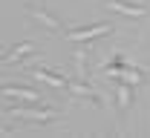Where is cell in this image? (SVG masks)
<instances>
[{"mask_svg": "<svg viewBox=\"0 0 150 138\" xmlns=\"http://www.w3.org/2000/svg\"><path fill=\"white\" fill-rule=\"evenodd\" d=\"M107 75H110V78H118V81H127L133 86L144 78V72H142L139 66H130L124 58H112V63L107 66Z\"/></svg>", "mask_w": 150, "mask_h": 138, "instance_id": "cell-1", "label": "cell"}, {"mask_svg": "<svg viewBox=\"0 0 150 138\" xmlns=\"http://www.w3.org/2000/svg\"><path fill=\"white\" fill-rule=\"evenodd\" d=\"M112 26L110 23H95V26H81V29H69L67 32V40L69 43H87L93 38H101V35H110Z\"/></svg>", "mask_w": 150, "mask_h": 138, "instance_id": "cell-2", "label": "cell"}, {"mask_svg": "<svg viewBox=\"0 0 150 138\" xmlns=\"http://www.w3.org/2000/svg\"><path fill=\"white\" fill-rule=\"evenodd\" d=\"M29 72H32L38 81H43V83L55 86V89H69V86H72V81L67 78V75H61V72H52V69H46V66H32Z\"/></svg>", "mask_w": 150, "mask_h": 138, "instance_id": "cell-3", "label": "cell"}, {"mask_svg": "<svg viewBox=\"0 0 150 138\" xmlns=\"http://www.w3.org/2000/svg\"><path fill=\"white\" fill-rule=\"evenodd\" d=\"M12 118H23V121H35V124H49L52 121V109H32V106H12L9 109Z\"/></svg>", "mask_w": 150, "mask_h": 138, "instance_id": "cell-4", "label": "cell"}, {"mask_svg": "<svg viewBox=\"0 0 150 138\" xmlns=\"http://www.w3.org/2000/svg\"><path fill=\"white\" fill-rule=\"evenodd\" d=\"M107 9H110V12H121V15H127V18H144V15H147L144 6L127 3V0H107Z\"/></svg>", "mask_w": 150, "mask_h": 138, "instance_id": "cell-5", "label": "cell"}, {"mask_svg": "<svg viewBox=\"0 0 150 138\" xmlns=\"http://www.w3.org/2000/svg\"><path fill=\"white\" fill-rule=\"evenodd\" d=\"M3 98H18V101H26V104H35V101H38V92H35V89H29V86L3 83Z\"/></svg>", "mask_w": 150, "mask_h": 138, "instance_id": "cell-6", "label": "cell"}, {"mask_svg": "<svg viewBox=\"0 0 150 138\" xmlns=\"http://www.w3.org/2000/svg\"><path fill=\"white\" fill-rule=\"evenodd\" d=\"M115 104H118L121 112H127V109L133 106V83L118 81V86H115Z\"/></svg>", "mask_w": 150, "mask_h": 138, "instance_id": "cell-7", "label": "cell"}, {"mask_svg": "<svg viewBox=\"0 0 150 138\" xmlns=\"http://www.w3.org/2000/svg\"><path fill=\"white\" fill-rule=\"evenodd\" d=\"M29 15H32L38 23H43L46 29H61V20H58L55 15H49L43 6H32V9H29Z\"/></svg>", "mask_w": 150, "mask_h": 138, "instance_id": "cell-8", "label": "cell"}, {"mask_svg": "<svg viewBox=\"0 0 150 138\" xmlns=\"http://www.w3.org/2000/svg\"><path fill=\"white\" fill-rule=\"evenodd\" d=\"M69 92H75V95H81V98H87V101H93V104H98V106H101V95H98V92H93V89H90L87 83H81V81H72Z\"/></svg>", "mask_w": 150, "mask_h": 138, "instance_id": "cell-9", "label": "cell"}, {"mask_svg": "<svg viewBox=\"0 0 150 138\" xmlns=\"http://www.w3.org/2000/svg\"><path fill=\"white\" fill-rule=\"evenodd\" d=\"M32 52H35L32 43H20L18 49H12L9 55H3V63H18V60H23L26 55H32Z\"/></svg>", "mask_w": 150, "mask_h": 138, "instance_id": "cell-10", "label": "cell"}]
</instances>
